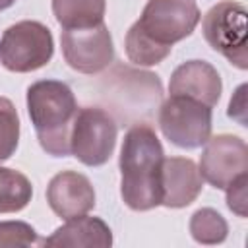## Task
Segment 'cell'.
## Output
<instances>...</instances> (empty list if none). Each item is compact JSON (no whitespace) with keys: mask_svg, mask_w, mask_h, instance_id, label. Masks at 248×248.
<instances>
[{"mask_svg":"<svg viewBox=\"0 0 248 248\" xmlns=\"http://www.w3.org/2000/svg\"><path fill=\"white\" fill-rule=\"evenodd\" d=\"M200 23L194 0H147L136 25L155 43L172 46Z\"/></svg>","mask_w":248,"mask_h":248,"instance_id":"52a82bcc","label":"cell"},{"mask_svg":"<svg viewBox=\"0 0 248 248\" xmlns=\"http://www.w3.org/2000/svg\"><path fill=\"white\" fill-rule=\"evenodd\" d=\"M229 116L246 126V85H240L229 103Z\"/></svg>","mask_w":248,"mask_h":248,"instance_id":"44dd1931","label":"cell"},{"mask_svg":"<svg viewBox=\"0 0 248 248\" xmlns=\"http://www.w3.org/2000/svg\"><path fill=\"white\" fill-rule=\"evenodd\" d=\"M170 48L172 46L159 45L153 39H149L136 23L126 33V54H128L130 62H134L138 66L159 64L161 60H165L170 54Z\"/></svg>","mask_w":248,"mask_h":248,"instance_id":"2e32d148","label":"cell"},{"mask_svg":"<svg viewBox=\"0 0 248 248\" xmlns=\"http://www.w3.org/2000/svg\"><path fill=\"white\" fill-rule=\"evenodd\" d=\"M37 242V232L31 225L23 221H4L0 223V248H17V246H31Z\"/></svg>","mask_w":248,"mask_h":248,"instance_id":"d6986e66","label":"cell"},{"mask_svg":"<svg viewBox=\"0 0 248 248\" xmlns=\"http://www.w3.org/2000/svg\"><path fill=\"white\" fill-rule=\"evenodd\" d=\"M221 78L217 70L203 60H188L180 64L169 83V93L170 95H180V97H190L196 99L207 107H215L219 97H221Z\"/></svg>","mask_w":248,"mask_h":248,"instance_id":"8fae6325","label":"cell"},{"mask_svg":"<svg viewBox=\"0 0 248 248\" xmlns=\"http://www.w3.org/2000/svg\"><path fill=\"white\" fill-rule=\"evenodd\" d=\"M200 159V174L211 186L225 190L234 178L248 170V147L238 136L221 134L209 138Z\"/></svg>","mask_w":248,"mask_h":248,"instance_id":"9c48e42d","label":"cell"},{"mask_svg":"<svg viewBox=\"0 0 248 248\" xmlns=\"http://www.w3.org/2000/svg\"><path fill=\"white\" fill-rule=\"evenodd\" d=\"M163 145L147 124H134L120 149V194L134 211H147L161 205V165Z\"/></svg>","mask_w":248,"mask_h":248,"instance_id":"6da1fadb","label":"cell"},{"mask_svg":"<svg viewBox=\"0 0 248 248\" xmlns=\"http://www.w3.org/2000/svg\"><path fill=\"white\" fill-rule=\"evenodd\" d=\"M227 205L232 213H236L238 217H246L248 215V174H240L238 178H234L227 188Z\"/></svg>","mask_w":248,"mask_h":248,"instance_id":"ffe728a7","label":"cell"},{"mask_svg":"<svg viewBox=\"0 0 248 248\" xmlns=\"http://www.w3.org/2000/svg\"><path fill=\"white\" fill-rule=\"evenodd\" d=\"M159 126L165 138L182 147H202L211 138V107L180 95H170L159 110Z\"/></svg>","mask_w":248,"mask_h":248,"instance_id":"5b68a950","label":"cell"},{"mask_svg":"<svg viewBox=\"0 0 248 248\" xmlns=\"http://www.w3.org/2000/svg\"><path fill=\"white\" fill-rule=\"evenodd\" d=\"M27 110L41 147L52 157L70 155V134L78 114L72 89L56 79H41L27 89Z\"/></svg>","mask_w":248,"mask_h":248,"instance_id":"7a4b0ae2","label":"cell"},{"mask_svg":"<svg viewBox=\"0 0 248 248\" xmlns=\"http://www.w3.org/2000/svg\"><path fill=\"white\" fill-rule=\"evenodd\" d=\"M46 202L50 209L62 217L72 219L85 215L95 205V190L87 176L76 170H62L54 174L46 186Z\"/></svg>","mask_w":248,"mask_h":248,"instance_id":"30bf717a","label":"cell"},{"mask_svg":"<svg viewBox=\"0 0 248 248\" xmlns=\"http://www.w3.org/2000/svg\"><path fill=\"white\" fill-rule=\"evenodd\" d=\"M116 132V122L107 110L85 107L74 118L70 153L87 167L105 165L114 151Z\"/></svg>","mask_w":248,"mask_h":248,"instance_id":"8992f818","label":"cell"},{"mask_svg":"<svg viewBox=\"0 0 248 248\" xmlns=\"http://www.w3.org/2000/svg\"><path fill=\"white\" fill-rule=\"evenodd\" d=\"M60 43L68 66L81 74H97L105 70L114 58L112 37L105 23L64 29Z\"/></svg>","mask_w":248,"mask_h":248,"instance_id":"ba28073f","label":"cell"},{"mask_svg":"<svg viewBox=\"0 0 248 248\" xmlns=\"http://www.w3.org/2000/svg\"><path fill=\"white\" fill-rule=\"evenodd\" d=\"M190 232L196 242L202 244H217L227 238L229 227L227 221L211 207L198 209L190 219Z\"/></svg>","mask_w":248,"mask_h":248,"instance_id":"e0dca14e","label":"cell"},{"mask_svg":"<svg viewBox=\"0 0 248 248\" xmlns=\"http://www.w3.org/2000/svg\"><path fill=\"white\" fill-rule=\"evenodd\" d=\"M203 178L192 159L169 157L161 165V203L167 207H186L202 192Z\"/></svg>","mask_w":248,"mask_h":248,"instance_id":"7c38bea8","label":"cell"},{"mask_svg":"<svg viewBox=\"0 0 248 248\" xmlns=\"http://www.w3.org/2000/svg\"><path fill=\"white\" fill-rule=\"evenodd\" d=\"M14 2H16V0H0V10H6V8H10Z\"/></svg>","mask_w":248,"mask_h":248,"instance_id":"7402d4cb","label":"cell"},{"mask_svg":"<svg viewBox=\"0 0 248 248\" xmlns=\"http://www.w3.org/2000/svg\"><path fill=\"white\" fill-rule=\"evenodd\" d=\"M19 141V116L14 103L0 97V163L10 159Z\"/></svg>","mask_w":248,"mask_h":248,"instance_id":"ac0fdd59","label":"cell"},{"mask_svg":"<svg viewBox=\"0 0 248 248\" xmlns=\"http://www.w3.org/2000/svg\"><path fill=\"white\" fill-rule=\"evenodd\" d=\"M56 21L64 29H79L103 23L105 0H52Z\"/></svg>","mask_w":248,"mask_h":248,"instance_id":"5bb4252c","label":"cell"},{"mask_svg":"<svg viewBox=\"0 0 248 248\" xmlns=\"http://www.w3.org/2000/svg\"><path fill=\"white\" fill-rule=\"evenodd\" d=\"M33 196V186L25 174L14 169L0 167V213L23 209Z\"/></svg>","mask_w":248,"mask_h":248,"instance_id":"9a60e30c","label":"cell"},{"mask_svg":"<svg viewBox=\"0 0 248 248\" xmlns=\"http://www.w3.org/2000/svg\"><path fill=\"white\" fill-rule=\"evenodd\" d=\"M45 246H99L107 248L112 244L110 229L99 217H72L66 225L54 231L52 236L43 240Z\"/></svg>","mask_w":248,"mask_h":248,"instance_id":"4fadbf2b","label":"cell"},{"mask_svg":"<svg viewBox=\"0 0 248 248\" xmlns=\"http://www.w3.org/2000/svg\"><path fill=\"white\" fill-rule=\"evenodd\" d=\"M246 16V8L240 2L223 0L215 4L202 21V31L209 46L240 70L248 68Z\"/></svg>","mask_w":248,"mask_h":248,"instance_id":"3957f363","label":"cell"},{"mask_svg":"<svg viewBox=\"0 0 248 248\" xmlns=\"http://www.w3.org/2000/svg\"><path fill=\"white\" fill-rule=\"evenodd\" d=\"M52 35L39 21H19L10 25L0 39V62L10 72H33L52 58Z\"/></svg>","mask_w":248,"mask_h":248,"instance_id":"277c9868","label":"cell"}]
</instances>
